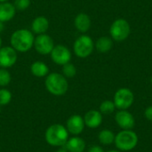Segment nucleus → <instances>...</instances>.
<instances>
[{
	"instance_id": "nucleus-9",
	"label": "nucleus",
	"mask_w": 152,
	"mask_h": 152,
	"mask_svg": "<svg viewBox=\"0 0 152 152\" xmlns=\"http://www.w3.org/2000/svg\"><path fill=\"white\" fill-rule=\"evenodd\" d=\"M50 55L52 61L59 66H63L64 64L70 62L72 57L70 50L63 45H54Z\"/></svg>"
},
{
	"instance_id": "nucleus-4",
	"label": "nucleus",
	"mask_w": 152,
	"mask_h": 152,
	"mask_svg": "<svg viewBox=\"0 0 152 152\" xmlns=\"http://www.w3.org/2000/svg\"><path fill=\"white\" fill-rule=\"evenodd\" d=\"M138 135L133 130H122L115 136V146L120 151H130L138 144Z\"/></svg>"
},
{
	"instance_id": "nucleus-7",
	"label": "nucleus",
	"mask_w": 152,
	"mask_h": 152,
	"mask_svg": "<svg viewBox=\"0 0 152 152\" xmlns=\"http://www.w3.org/2000/svg\"><path fill=\"white\" fill-rule=\"evenodd\" d=\"M134 101V93L129 88H120L114 94V104L118 110H127L129 109Z\"/></svg>"
},
{
	"instance_id": "nucleus-3",
	"label": "nucleus",
	"mask_w": 152,
	"mask_h": 152,
	"mask_svg": "<svg viewBox=\"0 0 152 152\" xmlns=\"http://www.w3.org/2000/svg\"><path fill=\"white\" fill-rule=\"evenodd\" d=\"M69 132L61 124H53L50 126L45 134L46 142L53 147H63L69 140Z\"/></svg>"
},
{
	"instance_id": "nucleus-23",
	"label": "nucleus",
	"mask_w": 152,
	"mask_h": 152,
	"mask_svg": "<svg viewBox=\"0 0 152 152\" xmlns=\"http://www.w3.org/2000/svg\"><path fill=\"white\" fill-rule=\"evenodd\" d=\"M12 80L11 73L7 70V69L0 68V87L7 86Z\"/></svg>"
},
{
	"instance_id": "nucleus-29",
	"label": "nucleus",
	"mask_w": 152,
	"mask_h": 152,
	"mask_svg": "<svg viewBox=\"0 0 152 152\" xmlns=\"http://www.w3.org/2000/svg\"><path fill=\"white\" fill-rule=\"evenodd\" d=\"M4 23L0 20V34L4 31Z\"/></svg>"
},
{
	"instance_id": "nucleus-14",
	"label": "nucleus",
	"mask_w": 152,
	"mask_h": 152,
	"mask_svg": "<svg viewBox=\"0 0 152 152\" xmlns=\"http://www.w3.org/2000/svg\"><path fill=\"white\" fill-rule=\"evenodd\" d=\"M91 24H92L91 18L89 17L88 14L85 12H80L75 17V20H74L75 28L77 31L83 34L86 33L90 29Z\"/></svg>"
},
{
	"instance_id": "nucleus-34",
	"label": "nucleus",
	"mask_w": 152,
	"mask_h": 152,
	"mask_svg": "<svg viewBox=\"0 0 152 152\" xmlns=\"http://www.w3.org/2000/svg\"><path fill=\"white\" fill-rule=\"evenodd\" d=\"M0 107H1V106H0ZM0 112H1V109H0Z\"/></svg>"
},
{
	"instance_id": "nucleus-20",
	"label": "nucleus",
	"mask_w": 152,
	"mask_h": 152,
	"mask_svg": "<svg viewBox=\"0 0 152 152\" xmlns=\"http://www.w3.org/2000/svg\"><path fill=\"white\" fill-rule=\"evenodd\" d=\"M115 134L110 129H103L98 134V139L101 144L102 145H110L114 143L115 141Z\"/></svg>"
},
{
	"instance_id": "nucleus-27",
	"label": "nucleus",
	"mask_w": 152,
	"mask_h": 152,
	"mask_svg": "<svg viewBox=\"0 0 152 152\" xmlns=\"http://www.w3.org/2000/svg\"><path fill=\"white\" fill-rule=\"evenodd\" d=\"M88 152H104V151L101 146L94 145V146L90 147V149L88 150Z\"/></svg>"
},
{
	"instance_id": "nucleus-30",
	"label": "nucleus",
	"mask_w": 152,
	"mask_h": 152,
	"mask_svg": "<svg viewBox=\"0 0 152 152\" xmlns=\"http://www.w3.org/2000/svg\"><path fill=\"white\" fill-rule=\"evenodd\" d=\"M107 152H121L120 151H118V150H110V151H108Z\"/></svg>"
},
{
	"instance_id": "nucleus-12",
	"label": "nucleus",
	"mask_w": 152,
	"mask_h": 152,
	"mask_svg": "<svg viewBox=\"0 0 152 152\" xmlns=\"http://www.w3.org/2000/svg\"><path fill=\"white\" fill-rule=\"evenodd\" d=\"M85 126L86 125L84 118L80 115H72L68 118L66 122V128L69 134L74 136H77L82 134L85 129Z\"/></svg>"
},
{
	"instance_id": "nucleus-32",
	"label": "nucleus",
	"mask_w": 152,
	"mask_h": 152,
	"mask_svg": "<svg viewBox=\"0 0 152 152\" xmlns=\"http://www.w3.org/2000/svg\"><path fill=\"white\" fill-rule=\"evenodd\" d=\"M2 47V38H1V37H0V48Z\"/></svg>"
},
{
	"instance_id": "nucleus-10",
	"label": "nucleus",
	"mask_w": 152,
	"mask_h": 152,
	"mask_svg": "<svg viewBox=\"0 0 152 152\" xmlns=\"http://www.w3.org/2000/svg\"><path fill=\"white\" fill-rule=\"evenodd\" d=\"M18 59V53L10 46H2L0 48V68L9 69L12 67Z\"/></svg>"
},
{
	"instance_id": "nucleus-22",
	"label": "nucleus",
	"mask_w": 152,
	"mask_h": 152,
	"mask_svg": "<svg viewBox=\"0 0 152 152\" xmlns=\"http://www.w3.org/2000/svg\"><path fill=\"white\" fill-rule=\"evenodd\" d=\"M116 109L117 108L114 104V102L110 100L103 101L100 105V112L102 114H106V115L111 114L115 111Z\"/></svg>"
},
{
	"instance_id": "nucleus-16",
	"label": "nucleus",
	"mask_w": 152,
	"mask_h": 152,
	"mask_svg": "<svg viewBox=\"0 0 152 152\" xmlns=\"http://www.w3.org/2000/svg\"><path fill=\"white\" fill-rule=\"evenodd\" d=\"M49 28V20L45 16L36 17L31 23V31L34 34H45Z\"/></svg>"
},
{
	"instance_id": "nucleus-24",
	"label": "nucleus",
	"mask_w": 152,
	"mask_h": 152,
	"mask_svg": "<svg viewBox=\"0 0 152 152\" xmlns=\"http://www.w3.org/2000/svg\"><path fill=\"white\" fill-rule=\"evenodd\" d=\"M12 93L8 89L4 87H2L0 89V106H5L9 104L12 101Z\"/></svg>"
},
{
	"instance_id": "nucleus-25",
	"label": "nucleus",
	"mask_w": 152,
	"mask_h": 152,
	"mask_svg": "<svg viewBox=\"0 0 152 152\" xmlns=\"http://www.w3.org/2000/svg\"><path fill=\"white\" fill-rule=\"evenodd\" d=\"M31 4V0H14L13 5L18 11H25L27 10Z\"/></svg>"
},
{
	"instance_id": "nucleus-28",
	"label": "nucleus",
	"mask_w": 152,
	"mask_h": 152,
	"mask_svg": "<svg viewBox=\"0 0 152 152\" xmlns=\"http://www.w3.org/2000/svg\"><path fill=\"white\" fill-rule=\"evenodd\" d=\"M55 152H69V151H68V150L63 146V147H60V148H59V149H58V150H57Z\"/></svg>"
},
{
	"instance_id": "nucleus-17",
	"label": "nucleus",
	"mask_w": 152,
	"mask_h": 152,
	"mask_svg": "<svg viewBox=\"0 0 152 152\" xmlns=\"http://www.w3.org/2000/svg\"><path fill=\"white\" fill-rule=\"evenodd\" d=\"M86 142L78 135L69 138L66 144L64 145L69 152H84L86 150Z\"/></svg>"
},
{
	"instance_id": "nucleus-8",
	"label": "nucleus",
	"mask_w": 152,
	"mask_h": 152,
	"mask_svg": "<svg viewBox=\"0 0 152 152\" xmlns=\"http://www.w3.org/2000/svg\"><path fill=\"white\" fill-rule=\"evenodd\" d=\"M54 41L51 37V36L45 34L37 35L35 37L34 40V45L33 47L36 49V51L42 55H47L50 54L52 50L54 47Z\"/></svg>"
},
{
	"instance_id": "nucleus-19",
	"label": "nucleus",
	"mask_w": 152,
	"mask_h": 152,
	"mask_svg": "<svg viewBox=\"0 0 152 152\" xmlns=\"http://www.w3.org/2000/svg\"><path fill=\"white\" fill-rule=\"evenodd\" d=\"M94 47L96 48V50L99 53H106L108 52H110L112 47H113V39L110 37H107V36H102L101 37H99L96 41V43H94Z\"/></svg>"
},
{
	"instance_id": "nucleus-2",
	"label": "nucleus",
	"mask_w": 152,
	"mask_h": 152,
	"mask_svg": "<svg viewBox=\"0 0 152 152\" xmlns=\"http://www.w3.org/2000/svg\"><path fill=\"white\" fill-rule=\"evenodd\" d=\"M45 86L46 90L54 96L64 95L69 89L67 78L61 73L52 72L45 77Z\"/></svg>"
},
{
	"instance_id": "nucleus-1",
	"label": "nucleus",
	"mask_w": 152,
	"mask_h": 152,
	"mask_svg": "<svg viewBox=\"0 0 152 152\" xmlns=\"http://www.w3.org/2000/svg\"><path fill=\"white\" fill-rule=\"evenodd\" d=\"M34 40L35 36L31 30L20 28L11 35L10 44L17 53H27L33 47Z\"/></svg>"
},
{
	"instance_id": "nucleus-26",
	"label": "nucleus",
	"mask_w": 152,
	"mask_h": 152,
	"mask_svg": "<svg viewBox=\"0 0 152 152\" xmlns=\"http://www.w3.org/2000/svg\"><path fill=\"white\" fill-rule=\"evenodd\" d=\"M144 116H145V118H146L148 120L152 121V106L148 107V108L145 110V111H144Z\"/></svg>"
},
{
	"instance_id": "nucleus-33",
	"label": "nucleus",
	"mask_w": 152,
	"mask_h": 152,
	"mask_svg": "<svg viewBox=\"0 0 152 152\" xmlns=\"http://www.w3.org/2000/svg\"><path fill=\"white\" fill-rule=\"evenodd\" d=\"M151 84H152V77H151Z\"/></svg>"
},
{
	"instance_id": "nucleus-6",
	"label": "nucleus",
	"mask_w": 152,
	"mask_h": 152,
	"mask_svg": "<svg viewBox=\"0 0 152 152\" xmlns=\"http://www.w3.org/2000/svg\"><path fill=\"white\" fill-rule=\"evenodd\" d=\"M131 33V27L129 22L122 18L115 20L110 28V35L113 41L123 42Z\"/></svg>"
},
{
	"instance_id": "nucleus-31",
	"label": "nucleus",
	"mask_w": 152,
	"mask_h": 152,
	"mask_svg": "<svg viewBox=\"0 0 152 152\" xmlns=\"http://www.w3.org/2000/svg\"><path fill=\"white\" fill-rule=\"evenodd\" d=\"M4 2H9V0H0V3H4Z\"/></svg>"
},
{
	"instance_id": "nucleus-18",
	"label": "nucleus",
	"mask_w": 152,
	"mask_h": 152,
	"mask_svg": "<svg viewBox=\"0 0 152 152\" xmlns=\"http://www.w3.org/2000/svg\"><path fill=\"white\" fill-rule=\"evenodd\" d=\"M30 71L32 75L37 77H45L50 73V69L47 64L41 61H34L30 66Z\"/></svg>"
},
{
	"instance_id": "nucleus-35",
	"label": "nucleus",
	"mask_w": 152,
	"mask_h": 152,
	"mask_svg": "<svg viewBox=\"0 0 152 152\" xmlns=\"http://www.w3.org/2000/svg\"><path fill=\"white\" fill-rule=\"evenodd\" d=\"M151 46H152V40H151Z\"/></svg>"
},
{
	"instance_id": "nucleus-15",
	"label": "nucleus",
	"mask_w": 152,
	"mask_h": 152,
	"mask_svg": "<svg viewBox=\"0 0 152 152\" xmlns=\"http://www.w3.org/2000/svg\"><path fill=\"white\" fill-rule=\"evenodd\" d=\"M16 9L13 4L10 2L0 3V20L4 23L10 21L15 16Z\"/></svg>"
},
{
	"instance_id": "nucleus-11",
	"label": "nucleus",
	"mask_w": 152,
	"mask_h": 152,
	"mask_svg": "<svg viewBox=\"0 0 152 152\" xmlns=\"http://www.w3.org/2000/svg\"><path fill=\"white\" fill-rule=\"evenodd\" d=\"M115 121L123 130H132L135 125V119L133 114L126 110H119L115 115Z\"/></svg>"
},
{
	"instance_id": "nucleus-13",
	"label": "nucleus",
	"mask_w": 152,
	"mask_h": 152,
	"mask_svg": "<svg viewBox=\"0 0 152 152\" xmlns=\"http://www.w3.org/2000/svg\"><path fill=\"white\" fill-rule=\"evenodd\" d=\"M83 118L86 126L92 129L99 127L102 125L103 119L102 114L100 112V110H91L87 111Z\"/></svg>"
},
{
	"instance_id": "nucleus-5",
	"label": "nucleus",
	"mask_w": 152,
	"mask_h": 152,
	"mask_svg": "<svg viewBox=\"0 0 152 152\" xmlns=\"http://www.w3.org/2000/svg\"><path fill=\"white\" fill-rule=\"evenodd\" d=\"M94 50V42L91 37L83 34L79 36L74 42L73 51L77 57L86 59L89 57Z\"/></svg>"
},
{
	"instance_id": "nucleus-21",
	"label": "nucleus",
	"mask_w": 152,
	"mask_h": 152,
	"mask_svg": "<svg viewBox=\"0 0 152 152\" xmlns=\"http://www.w3.org/2000/svg\"><path fill=\"white\" fill-rule=\"evenodd\" d=\"M61 74L66 78H72L77 74V68L73 63L68 62L61 66Z\"/></svg>"
}]
</instances>
